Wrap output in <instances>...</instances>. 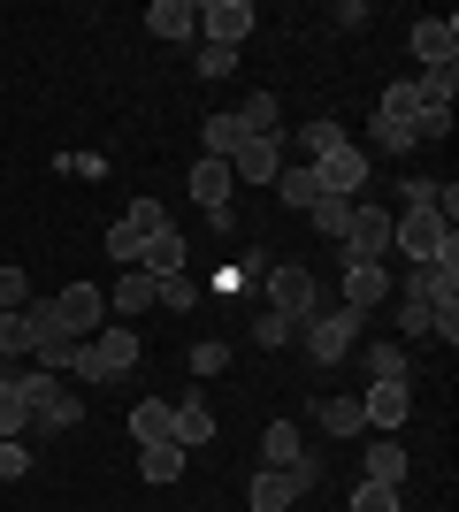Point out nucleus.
Masks as SVG:
<instances>
[{
	"instance_id": "f03ea898",
	"label": "nucleus",
	"mask_w": 459,
	"mask_h": 512,
	"mask_svg": "<svg viewBox=\"0 0 459 512\" xmlns=\"http://www.w3.org/2000/svg\"><path fill=\"white\" fill-rule=\"evenodd\" d=\"M360 329H368V314H352V306H329V314L299 321V337H306V360H314V367H337V360H352Z\"/></svg>"
},
{
	"instance_id": "6ab92c4d",
	"label": "nucleus",
	"mask_w": 459,
	"mask_h": 512,
	"mask_svg": "<svg viewBox=\"0 0 459 512\" xmlns=\"http://www.w3.org/2000/svg\"><path fill=\"white\" fill-rule=\"evenodd\" d=\"M131 436L138 444H176V406L169 398H138L131 406Z\"/></svg>"
},
{
	"instance_id": "c03bdc74",
	"label": "nucleus",
	"mask_w": 459,
	"mask_h": 512,
	"mask_svg": "<svg viewBox=\"0 0 459 512\" xmlns=\"http://www.w3.org/2000/svg\"><path fill=\"white\" fill-rule=\"evenodd\" d=\"M398 344H406V337H429V306H414V299H398Z\"/></svg>"
},
{
	"instance_id": "0eeeda50",
	"label": "nucleus",
	"mask_w": 459,
	"mask_h": 512,
	"mask_svg": "<svg viewBox=\"0 0 459 512\" xmlns=\"http://www.w3.org/2000/svg\"><path fill=\"white\" fill-rule=\"evenodd\" d=\"M314 169V184H322V199H360V184H368V153L352 146H337V153H322V161H306Z\"/></svg>"
},
{
	"instance_id": "a18cd8bd",
	"label": "nucleus",
	"mask_w": 459,
	"mask_h": 512,
	"mask_svg": "<svg viewBox=\"0 0 459 512\" xmlns=\"http://www.w3.org/2000/svg\"><path fill=\"white\" fill-rule=\"evenodd\" d=\"M123 222H131L138 237H153V230H169V207H153V199H138V207L123 214Z\"/></svg>"
},
{
	"instance_id": "bb28decb",
	"label": "nucleus",
	"mask_w": 459,
	"mask_h": 512,
	"mask_svg": "<svg viewBox=\"0 0 459 512\" xmlns=\"http://www.w3.org/2000/svg\"><path fill=\"white\" fill-rule=\"evenodd\" d=\"M306 451H299V428L291 421H268V436H261V467H299Z\"/></svg>"
},
{
	"instance_id": "cd10ccee",
	"label": "nucleus",
	"mask_w": 459,
	"mask_h": 512,
	"mask_svg": "<svg viewBox=\"0 0 459 512\" xmlns=\"http://www.w3.org/2000/svg\"><path fill=\"white\" fill-rule=\"evenodd\" d=\"M421 115V85L406 77V85H383V100H375V123H414Z\"/></svg>"
},
{
	"instance_id": "7ed1b4c3",
	"label": "nucleus",
	"mask_w": 459,
	"mask_h": 512,
	"mask_svg": "<svg viewBox=\"0 0 459 512\" xmlns=\"http://www.w3.org/2000/svg\"><path fill=\"white\" fill-rule=\"evenodd\" d=\"M391 245H398L406 260H444V253H459V230L444 222L437 207H406V214L391 222Z\"/></svg>"
},
{
	"instance_id": "4468645a",
	"label": "nucleus",
	"mask_w": 459,
	"mask_h": 512,
	"mask_svg": "<svg viewBox=\"0 0 459 512\" xmlns=\"http://www.w3.org/2000/svg\"><path fill=\"white\" fill-rule=\"evenodd\" d=\"M383 253H391V214H383V207H352L345 260H383Z\"/></svg>"
},
{
	"instance_id": "4be33fe9",
	"label": "nucleus",
	"mask_w": 459,
	"mask_h": 512,
	"mask_svg": "<svg viewBox=\"0 0 459 512\" xmlns=\"http://www.w3.org/2000/svg\"><path fill=\"white\" fill-rule=\"evenodd\" d=\"M360 467H368V474H360V482H383V490H398V482H406V451H398L391 436H375Z\"/></svg>"
},
{
	"instance_id": "c85d7f7f",
	"label": "nucleus",
	"mask_w": 459,
	"mask_h": 512,
	"mask_svg": "<svg viewBox=\"0 0 459 512\" xmlns=\"http://www.w3.org/2000/svg\"><path fill=\"white\" fill-rule=\"evenodd\" d=\"M230 115H238V123L253 130V138H276V123H284V107H276V92H253V100H245V107H230Z\"/></svg>"
},
{
	"instance_id": "f8f14e48",
	"label": "nucleus",
	"mask_w": 459,
	"mask_h": 512,
	"mask_svg": "<svg viewBox=\"0 0 459 512\" xmlns=\"http://www.w3.org/2000/svg\"><path fill=\"white\" fill-rule=\"evenodd\" d=\"M414 62L421 69H459V23L452 16H421L414 23Z\"/></svg>"
},
{
	"instance_id": "6e6552de",
	"label": "nucleus",
	"mask_w": 459,
	"mask_h": 512,
	"mask_svg": "<svg viewBox=\"0 0 459 512\" xmlns=\"http://www.w3.org/2000/svg\"><path fill=\"white\" fill-rule=\"evenodd\" d=\"M253 0H207V8H199V39L207 46H245L253 39Z\"/></svg>"
},
{
	"instance_id": "de8ad7c7",
	"label": "nucleus",
	"mask_w": 459,
	"mask_h": 512,
	"mask_svg": "<svg viewBox=\"0 0 459 512\" xmlns=\"http://www.w3.org/2000/svg\"><path fill=\"white\" fill-rule=\"evenodd\" d=\"M375 146H383V153H406V146H414V123H375Z\"/></svg>"
},
{
	"instance_id": "9d476101",
	"label": "nucleus",
	"mask_w": 459,
	"mask_h": 512,
	"mask_svg": "<svg viewBox=\"0 0 459 512\" xmlns=\"http://www.w3.org/2000/svg\"><path fill=\"white\" fill-rule=\"evenodd\" d=\"M406 413H414V390H406V383H368V390H360V421H368L375 436L406 428Z\"/></svg>"
},
{
	"instance_id": "72a5a7b5",
	"label": "nucleus",
	"mask_w": 459,
	"mask_h": 512,
	"mask_svg": "<svg viewBox=\"0 0 459 512\" xmlns=\"http://www.w3.org/2000/svg\"><path fill=\"white\" fill-rule=\"evenodd\" d=\"M299 146H306V161H322V153L345 146V123H329V115H322V123H306V130H299Z\"/></svg>"
},
{
	"instance_id": "4c0bfd02",
	"label": "nucleus",
	"mask_w": 459,
	"mask_h": 512,
	"mask_svg": "<svg viewBox=\"0 0 459 512\" xmlns=\"http://www.w3.org/2000/svg\"><path fill=\"white\" fill-rule=\"evenodd\" d=\"M253 337H261V352H284V344L299 337V321H284V314H261V321H253Z\"/></svg>"
},
{
	"instance_id": "423d86ee",
	"label": "nucleus",
	"mask_w": 459,
	"mask_h": 512,
	"mask_svg": "<svg viewBox=\"0 0 459 512\" xmlns=\"http://www.w3.org/2000/svg\"><path fill=\"white\" fill-rule=\"evenodd\" d=\"M268 314L314 321V314H322V283L306 276V268H268Z\"/></svg>"
},
{
	"instance_id": "58836bf2",
	"label": "nucleus",
	"mask_w": 459,
	"mask_h": 512,
	"mask_svg": "<svg viewBox=\"0 0 459 512\" xmlns=\"http://www.w3.org/2000/svg\"><path fill=\"white\" fill-rule=\"evenodd\" d=\"M31 474V451H23V436H0V482H23Z\"/></svg>"
},
{
	"instance_id": "dca6fc26",
	"label": "nucleus",
	"mask_w": 459,
	"mask_h": 512,
	"mask_svg": "<svg viewBox=\"0 0 459 512\" xmlns=\"http://www.w3.org/2000/svg\"><path fill=\"white\" fill-rule=\"evenodd\" d=\"M184 260H192V253H184V230L169 222V230H153L146 245H138V276H153V283H161V276H184Z\"/></svg>"
},
{
	"instance_id": "20e7f679",
	"label": "nucleus",
	"mask_w": 459,
	"mask_h": 512,
	"mask_svg": "<svg viewBox=\"0 0 459 512\" xmlns=\"http://www.w3.org/2000/svg\"><path fill=\"white\" fill-rule=\"evenodd\" d=\"M314 482H322V459H299V467H261V474H253V512H291Z\"/></svg>"
},
{
	"instance_id": "a211bd4d",
	"label": "nucleus",
	"mask_w": 459,
	"mask_h": 512,
	"mask_svg": "<svg viewBox=\"0 0 459 512\" xmlns=\"http://www.w3.org/2000/svg\"><path fill=\"white\" fill-rule=\"evenodd\" d=\"M360 352V367H368V383H406V367H414V352L398 337H368V344H352Z\"/></svg>"
},
{
	"instance_id": "f704fd0d",
	"label": "nucleus",
	"mask_w": 459,
	"mask_h": 512,
	"mask_svg": "<svg viewBox=\"0 0 459 512\" xmlns=\"http://www.w3.org/2000/svg\"><path fill=\"white\" fill-rule=\"evenodd\" d=\"M414 85H421V107H452V92H459V69H421Z\"/></svg>"
},
{
	"instance_id": "f257e3e1",
	"label": "nucleus",
	"mask_w": 459,
	"mask_h": 512,
	"mask_svg": "<svg viewBox=\"0 0 459 512\" xmlns=\"http://www.w3.org/2000/svg\"><path fill=\"white\" fill-rule=\"evenodd\" d=\"M16 383H23V398H31V428L39 436H62V428H77L85 421V398L62 383V375H39V367H16Z\"/></svg>"
},
{
	"instance_id": "7c9ffc66",
	"label": "nucleus",
	"mask_w": 459,
	"mask_h": 512,
	"mask_svg": "<svg viewBox=\"0 0 459 512\" xmlns=\"http://www.w3.org/2000/svg\"><path fill=\"white\" fill-rule=\"evenodd\" d=\"M322 428H329V436H368V421H360V398H322Z\"/></svg>"
},
{
	"instance_id": "e433bc0d",
	"label": "nucleus",
	"mask_w": 459,
	"mask_h": 512,
	"mask_svg": "<svg viewBox=\"0 0 459 512\" xmlns=\"http://www.w3.org/2000/svg\"><path fill=\"white\" fill-rule=\"evenodd\" d=\"M153 306H169V314H192V276H161V283H153Z\"/></svg>"
},
{
	"instance_id": "5701e85b",
	"label": "nucleus",
	"mask_w": 459,
	"mask_h": 512,
	"mask_svg": "<svg viewBox=\"0 0 459 512\" xmlns=\"http://www.w3.org/2000/svg\"><path fill=\"white\" fill-rule=\"evenodd\" d=\"M153 306V276H138V268H123V283L108 291V314H123V321H138Z\"/></svg>"
},
{
	"instance_id": "37998d69",
	"label": "nucleus",
	"mask_w": 459,
	"mask_h": 512,
	"mask_svg": "<svg viewBox=\"0 0 459 512\" xmlns=\"http://www.w3.org/2000/svg\"><path fill=\"white\" fill-rule=\"evenodd\" d=\"M352 512H398V490H383V482H360V490H352Z\"/></svg>"
},
{
	"instance_id": "8fccbe9b",
	"label": "nucleus",
	"mask_w": 459,
	"mask_h": 512,
	"mask_svg": "<svg viewBox=\"0 0 459 512\" xmlns=\"http://www.w3.org/2000/svg\"><path fill=\"white\" fill-rule=\"evenodd\" d=\"M0 375H8V367H0Z\"/></svg>"
},
{
	"instance_id": "ddd939ff",
	"label": "nucleus",
	"mask_w": 459,
	"mask_h": 512,
	"mask_svg": "<svg viewBox=\"0 0 459 512\" xmlns=\"http://www.w3.org/2000/svg\"><path fill=\"white\" fill-rule=\"evenodd\" d=\"M54 306H62V329H69V337L108 329V291H92V283H69V291H54Z\"/></svg>"
},
{
	"instance_id": "39448f33",
	"label": "nucleus",
	"mask_w": 459,
	"mask_h": 512,
	"mask_svg": "<svg viewBox=\"0 0 459 512\" xmlns=\"http://www.w3.org/2000/svg\"><path fill=\"white\" fill-rule=\"evenodd\" d=\"M406 299L429 306V314L459 306V253H444V260H414V268H406Z\"/></svg>"
},
{
	"instance_id": "a19ab883",
	"label": "nucleus",
	"mask_w": 459,
	"mask_h": 512,
	"mask_svg": "<svg viewBox=\"0 0 459 512\" xmlns=\"http://www.w3.org/2000/svg\"><path fill=\"white\" fill-rule=\"evenodd\" d=\"M138 245H146V237H138L131 222H115V230H108V260H123V268H138Z\"/></svg>"
},
{
	"instance_id": "aec40b11",
	"label": "nucleus",
	"mask_w": 459,
	"mask_h": 512,
	"mask_svg": "<svg viewBox=\"0 0 459 512\" xmlns=\"http://www.w3.org/2000/svg\"><path fill=\"white\" fill-rule=\"evenodd\" d=\"M245 138H253V130H245L238 115H230V107H222V115H207V123H199V153H207V161H230V153H238Z\"/></svg>"
},
{
	"instance_id": "b1692460",
	"label": "nucleus",
	"mask_w": 459,
	"mask_h": 512,
	"mask_svg": "<svg viewBox=\"0 0 459 512\" xmlns=\"http://www.w3.org/2000/svg\"><path fill=\"white\" fill-rule=\"evenodd\" d=\"M0 436H31V398H23L16 367L0 375Z\"/></svg>"
},
{
	"instance_id": "473e14b6",
	"label": "nucleus",
	"mask_w": 459,
	"mask_h": 512,
	"mask_svg": "<svg viewBox=\"0 0 459 512\" xmlns=\"http://www.w3.org/2000/svg\"><path fill=\"white\" fill-rule=\"evenodd\" d=\"M276 192H284V207H314V199H322V184H314V169L299 161V169L276 176Z\"/></svg>"
},
{
	"instance_id": "79ce46f5",
	"label": "nucleus",
	"mask_w": 459,
	"mask_h": 512,
	"mask_svg": "<svg viewBox=\"0 0 459 512\" xmlns=\"http://www.w3.org/2000/svg\"><path fill=\"white\" fill-rule=\"evenodd\" d=\"M238 69V46H207L199 39V77H230Z\"/></svg>"
},
{
	"instance_id": "9b49d317",
	"label": "nucleus",
	"mask_w": 459,
	"mask_h": 512,
	"mask_svg": "<svg viewBox=\"0 0 459 512\" xmlns=\"http://www.w3.org/2000/svg\"><path fill=\"white\" fill-rule=\"evenodd\" d=\"M391 299V268L383 260H345V306L352 314H383Z\"/></svg>"
},
{
	"instance_id": "c9c22d12",
	"label": "nucleus",
	"mask_w": 459,
	"mask_h": 512,
	"mask_svg": "<svg viewBox=\"0 0 459 512\" xmlns=\"http://www.w3.org/2000/svg\"><path fill=\"white\" fill-rule=\"evenodd\" d=\"M452 138V107H421L414 115V146H444Z\"/></svg>"
},
{
	"instance_id": "49530a36",
	"label": "nucleus",
	"mask_w": 459,
	"mask_h": 512,
	"mask_svg": "<svg viewBox=\"0 0 459 512\" xmlns=\"http://www.w3.org/2000/svg\"><path fill=\"white\" fill-rule=\"evenodd\" d=\"M192 367H199V375H222V367H230V344H222V337L192 344Z\"/></svg>"
},
{
	"instance_id": "2f4dec72",
	"label": "nucleus",
	"mask_w": 459,
	"mask_h": 512,
	"mask_svg": "<svg viewBox=\"0 0 459 512\" xmlns=\"http://www.w3.org/2000/svg\"><path fill=\"white\" fill-rule=\"evenodd\" d=\"M306 214H314V230H322V237H337V245H345V230H352V199H314Z\"/></svg>"
},
{
	"instance_id": "c756f323",
	"label": "nucleus",
	"mask_w": 459,
	"mask_h": 512,
	"mask_svg": "<svg viewBox=\"0 0 459 512\" xmlns=\"http://www.w3.org/2000/svg\"><path fill=\"white\" fill-rule=\"evenodd\" d=\"M77 352H85V337H46L31 360H39V375H62L69 383V367H77Z\"/></svg>"
},
{
	"instance_id": "09e8293b",
	"label": "nucleus",
	"mask_w": 459,
	"mask_h": 512,
	"mask_svg": "<svg viewBox=\"0 0 459 512\" xmlns=\"http://www.w3.org/2000/svg\"><path fill=\"white\" fill-rule=\"evenodd\" d=\"M398 199H406V207H429V199H437V184H429V176H406V184H398Z\"/></svg>"
},
{
	"instance_id": "393cba45",
	"label": "nucleus",
	"mask_w": 459,
	"mask_h": 512,
	"mask_svg": "<svg viewBox=\"0 0 459 512\" xmlns=\"http://www.w3.org/2000/svg\"><path fill=\"white\" fill-rule=\"evenodd\" d=\"M138 474H146L153 490H169L176 474H184V451L176 444H138Z\"/></svg>"
},
{
	"instance_id": "a878e982",
	"label": "nucleus",
	"mask_w": 459,
	"mask_h": 512,
	"mask_svg": "<svg viewBox=\"0 0 459 512\" xmlns=\"http://www.w3.org/2000/svg\"><path fill=\"white\" fill-rule=\"evenodd\" d=\"M207 436H215V413L199 406V398H184V406H176V451H199Z\"/></svg>"
},
{
	"instance_id": "ea45409f",
	"label": "nucleus",
	"mask_w": 459,
	"mask_h": 512,
	"mask_svg": "<svg viewBox=\"0 0 459 512\" xmlns=\"http://www.w3.org/2000/svg\"><path fill=\"white\" fill-rule=\"evenodd\" d=\"M16 306H31V276H23V268H0V314H16Z\"/></svg>"
},
{
	"instance_id": "f3484780",
	"label": "nucleus",
	"mask_w": 459,
	"mask_h": 512,
	"mask_svg": "<svg viewBox=\"0 0 459 512\" xmlns=\"http://www.w3.org/2000/svg\"><path fill=\"white\" fill-rule=\"evenodd\" d=\"M146 31L161 46H184V39H199V8H192V0H153V8H146Z\"/></svg>"
},
{
	"instance_id": "1a4fd4ad",
	"label": "nucleus",
	"mask_w": 459,
	"mask_h": 512,
	"mask_svg": "<svg viewBox=\"0 0 459 512\" xmlns=\"http://www.w3.org/2000/svg\"><path fill=\"white\" fill-rule=\"evenodd\" d=\"M284 176V138H245L238 153H230V184H276Z\"/></svg>"
},
{
	"instance_id": "412c9836",
	"label": "nucleus",
	"mask_w": 459,
	"mask_h": 512,
	"mask_svg": "<svg viewBox=\"0 0 459 512\" xmlns=\"http://www.w3.org/2000/svg\"><path fill=\"white\" fill-rule=\"evenodd\" d=\"M92 360L108 367V383H115V375H131V367H138V329H100V337H92Z\"/></svg>"
},
{
	"instance_id": "2eb2a0df",
	"label": "nucleus",
	"mask_w": 459,
	"mask_h": 512,
	"mask_svg": "<svg viewBox=\"0 0 459 512\" xmlns=\"http://www.w3.org/2000/svg\"><path fill=\"white\" fill-rule=\"evenodd\" d=\"M192 199L215 214V230H230V161H207V153H199L192 161Z\"/></svg>"
}]
</instances>
